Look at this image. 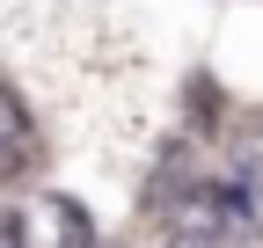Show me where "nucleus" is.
Segmentation results:
<instances>
[{"label": "nucleus", "instance_id": "obj_1", "mask_svg": "<svg viewBox=\"0 0 263 248\" xmlns=\"http://www.w3.org/2000/svg\"><path fill=\"white\" fill-rule=\"evenodd\" d=\"M0 146H22L29 153V110H22V95L8 80H0Z\"/></svg>", "mask_w": 263, "mask_h": 248}, {"label": "nucleus", "instance_id": "obj_2", "mask_svg": "<svg viewBox=\"0 0 263 248\" xmlns=\"http://www.w3.org/2000/svg\"><path fill=\"white\" fill-rule=\"evenodd\" d=\"M0 248H29V219L8 212V204H0Z\"/></svg>", "mask_w": 263, "mask_h": 248}, {"label": "nucleus", "instance_id": "obj_3", "mask_svg": "<svg viewBox=\"0 0 263 248\" xmlns=\"http://www.w3.org/2000/svg\"><path fill=\"white\" fill-rule=\"evenodd\" d=\"M241 175H249V190H263V139H241Z\"/></svg>", "mask_w": 263, "mask_h": 248}, {"label": "nucleus", "instance_id": "obj_4", "mask_svg": "<svg viewBox=\"0 0 263 248\" xmlns=\"http://www.w3.org/2000/svg\"><path fill=\"white\" fill-rule=\"evenodd\" d=\"M22 168H29V153H22V146H0V182H15Z\"/></svg>", "mask_w": 263, "mask_h": 248}, {"label": "nucleus", "instance_id": "obj_5", "mask_svg": "<svg viewBox=\"0 0 263 248\" xmlns=\"http://www.w3.org/2000/svg\"><path fill=\"white\" fill-rule=\"evenodd\" d=\"M227 248H263V219H249V226H241L234 241H227Z\"/></svg>", "mask_w": 263, "mask_h": 248}]
</instances>
